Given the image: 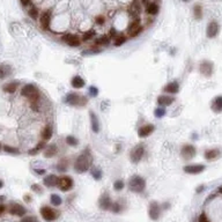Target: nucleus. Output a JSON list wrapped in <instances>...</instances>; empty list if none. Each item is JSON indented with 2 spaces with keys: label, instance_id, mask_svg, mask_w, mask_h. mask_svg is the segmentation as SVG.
I'll return each instance as SVG.
<instances>
[{
  "label": "nucleus",
  "instance_id": "f257e3e1",
  "mask_svg": "<svg viewBox=\"0 0 222 222\" xmlns=\"http://www.w3.org/2000/svg\"><path fill=\"white\" fill-rule=\"evenodd\" d=\"M21 95L23 97L30 101V107L35 112L39 111V105H41V93L38 88L33 83H27L21 88Z\"/></svg>",
  "mask_w": 222,
  "mask_h": 222
},
{
  "label": "nucleus",
  "instance_id": "f03ea898",
  "mask_svg": "<svg viewBox=\"0 0 222 222\" xmlns=\"http://www.w3.org/2000/svg\"><path fill=\"white\" fill-rule=\"evenodd\" d=\"M91 164H93V155L90 153L89 148H87L76 157L74 162V170L78 174H85L90 170Z\"/></svg>",
  "mask_w": 222,
  "mask_h": 222
},
{
  "label": "nucleus",
  "instance_id": "7ed1b4c3",
  "mask_svg": "<svg viewBox=\"0 0 222 222\" xmlns=\"http://www.w3.org/2000/svg\"><path fill=\"white\" fill-rule=\"evenodd\" d=\"M128 189L134 193H141L146 189V180L139 175H133L128 180Z\"/></svg>",
  "mask_w": 222,
  "mask_h": 222
},
{
  "label": "nucleus",
  "instance_id": "20e7f679",
  "mask_svg": "<svg viewBox=\"0 0 222 222\" xmlns=\"http://www.w3.org/2000/svg\"><path fill=\"white\" fill-rule=\"evenodd\" d=\"M65 103L72 107H85L88 103V99L78 93H68L65 97Z\"/></svg>",
  "mask_w": 222,
  "mask_h": 222
},
{
  "label": "nucleus",
  "instance_id": "39448f33",
  "mask_svg": "<svg viewBox=\"0 0 222 222\" xmlns=\"http://www.w3.org/2000/svg\"><path fill=\"white\" fill-rule=\"evenodd\" d=\"M143 31V27L140 23V19L132 20V22L128 24L127 27V37L135 38Z\"/></svg>",
  "mask_w": 222,
  "mask_h": 222
},
{
  "label": "nucleus",
  "instance_id": "423d86ee",
  "mask_svg": "<svg viewBox=\"0 0 222 222\" xmlns=\"http://www.w3.org/2000/svg\"><path fill=\"white\" fill-rule=\"evenodd\" d=\"M143 155H145V146L142 143H139V145H135L133 147V149L130 153V160L132 163L137 164L141 161Z\"/></svg>",
  "mask_w": 222,
  "mask_h": 222
},
{
  "label": "nucleus",
  "instance_id": "0eeeda50",
  "mask_svg": "<svg viewBox=\"0 0 222 222\" xmlns=\"http://www.w3.org/2000/svg\"><path fill=\"white\" fill-rule=\"evenodd\" d=\"M127 12L133 20L140 19V14H141L142 12L141 1H139V0H132V2L128 5Z\"/></svg>",
  "mask_w": 222,
  "mask_h": 222
},
{
  "label": "nucleus",
  "instance_id": "6e6552de",
  "mask_svg": "<svg viewBox=\"0 0 222 222\" xmlns=\"http://www.w3.org/2000/svg\"><path fill=\"white\" fill-rule=\"evenodd\" d=\"M39 213H41L43 219L47 222L54 221L59 215V212H56L53 208L49 207V206H42L41 209H39Z\"/></svg>",
  "mask_w": 222,
  "mask_h": 222
},
{
  "label": "nucleus",
  "instance_id": "1a4fd4ad",
  "mask_svg": "<svg viewBox=\"0 0 222 222\" xmlns=\"http://www.w3.org/2000/svg\"><path fill=\"white\" fill-rule=\"evenodd\" d=\"M161 212H162V208H161L160 204L157 201H151L149 204V208H148V214L153 221H157L161 216Z\"/></svg>",
  "mask_w": 222,
  "mask_h": 222
},
{
  "label": "nucleus",
  "instance_id": "9d476101",
  "mask_svg": "<svg viewBox=\"0 0 222 222\" xmlns=\"http://www.w3.org/2000/svg\"><path fill=\"white\" fill-rule=\"evenodd\" d=\"M58 186H59L60 191H63V192H68V191H71L73 189L74 182H73L72 177H70V176H63V177L59 178Z\"/></svg>",
  "mask_w": 222,
  "mask_h": 222
},
{
  "label": "nucleus",
  "instance_id": "9b49d317",
  "mask_svg": "<svg viewBox=\"0 0 222 222\" xmlns=\"http://www.w3.org/2000/svg\"><path fill=\"white\" fill-rule=\"evenodd\" d=\"M197 154V149L193 145H190V143H186L184 146L182 147L180 149V156L185 159V160H192L194 156Z\"/></svg>",
  "mask_w": 222,
  "mask_h": 222
},
{
  "label": "nucleus",
  "instance_id": "f8f14e48",
  "mask_svg": "<svg viewBox=\"0 0 222 222\" xmlns=\"http://www.w3.org/2000/svg\"><path fill=\"white\" fill-rule=\"evenodd\" d=\"M213 70H214V65H213V63L209 62V60H204V62H201L200 65H199V72H200V74H203V75L206 76V78L212 76Z\"/></svg>",
  "mask_w": 222,
  "mask_h": 222
},
{
  "label": "nucleus",
  "instance_id": "ddd939ff",
  "mask_svg": "<svg viewBox=\"0 0 222 222\" xmlns=\"http://www.w3.org/2000/svg\"><path fill=\"white\" fill-rule=\"evenodd\" d=\"M63 42H65L71 47H78L81 44V38L78 35H73V34H66L62 37Z\"/></svg>",
  "mask_w": 222,
  "mask_h": 222
},
{
  "label": "nucleus",
  "instance_id": "4468645a",
  "mask_svg": "<svg viewBox=\"0 0 222 222\" xmlns=\"http://www.w3.org/2000/svg\"><path fill=\"white\" fill-rule=\"evenodd\" d=\"M219 33H220V24L216 21H211L206 28V36L208 38H214L219 35Z\"/></svg>",
  "mask_w": 222,
  "mask_h": 222
},
{
  "label": "nucleus",
  "instance_id": "2eb2a0df",
  "mask_svg": "<svg viewBox=\"0 0 222 222\" xmlns=\"http://www.w3.org/2000/svg\"><path fill=\"white\" fill-rule=\"evenodd\" d=\"M184 172L189 174V175H198V174H201L204 170H205V165L204 164H199V163H194V164H189L185 165L183 168Z\"/></svg>",
  "mask_w": 222,
  "mask_h": 222
},
{
  "label": "nucleus",
  "instance_id": "dca6fc26",
  "mask_svg": "<svg viewBox=\"0 0 222 222\" xmlns=\"http://www.w3.org/2000/svg\"><path fill=\"white\" fill-rule=\"evenodd\" d=\"M39 23L44 30H50L51 24V10H45L39 15Z\"/></svg>",
  "mask_w": 222,
  "mask_h": 222
},
{
  "label": "nucleus",
  "instance_id": "f3484780",
  "mask_svg": "<svg viewBox=\"0 0 222 222\" xmlns=\"http://www.w3.org/2000/svg\"><path fill=\"white\" fill-rule=\"evenodd\" d=\"M8 212L12 215H15V216H24L27 211H26V208L22 205L16 203H12L10 205V207H8Z\"/></svg>",
  "mask_w": 222,
  "mask_h": 222
},
{
  "label": "nucleus",
  "instance_id": "a211bd4d",
  "mask_svg": "<svg viewBox=\"0 0 222 222\" xmlns=\"http://www.w3.org/2000/svg\"><path fill=\"white\" fill-rule=\"evenodd\" d=\"M155 131V126L153 124H146L138 130V135L139 138H148L149 135H151Z\"/></svg>",
  "mask_w": 222,
  "mask_h": 222
},
{
  "label": "nucleus",
  "instance_id": "6ab92c4d",
  "mask_svg": "<svg viewBox=\"0 0 222 222\" xmlns=\"http://www.w3.org/2000/svg\"><path fill=\"white\" fill-rule=\"evenodd\" d=\"M111 205H112V201H111V198H110V196H109L107 192L103 193L99 199V207L101 209H103V211H109L110 207H111Z\"/></svg>",
  "mask_w": 222,
  "mask_h": 222
},
{
  "label": "nucleus",
  "instance_id": "aec40b11",
  "mask_svg": "<svg viewBox=\"0 0 222 222\" xmlns=\"http://www.w3.org/2000/svg\"><path fill=\"white\" fill-rule=\"evenodd\" d=\"M180 91V83L178 81H171L169 83L163 87V93H167V94H170V95H175Z\"/></svg>",
  "mask_w": 222,
  "mask_h": 222
},
{
  "label": "nucleus",
  "instance_id": "412c9836",
  "mask_svg": "<svg viewBox=\"0 0 222 222\" xmlns=\"http://www.w3.org/2000/svg\"><path fill=\"white\" fill-rule=\"evenodd\" d=\"M156 102L157 104L160 105V107H169L171 104L175 102V97L174 96H170V95H160L157 99H156Z\"/></svg>",
  "mask_w": 222,
  "mask_h": 222
},
{
  "label": "nucleus",
  "instance_id": "4be33fe9",
  "mask_svg": "<svg viewBox=\"0 0 222 222\" xmlns=\"http://www.w3.org/2000/svg\"><path fill=\"white\" fill-rule=\"evenodd\" d=\"M89 118H90V128L94 133H99L101 130V125H99V117L96 116L95 112L89 111Z\"/></svg>",
  "mask_w": 222,
  "mask_h": 222
},
{
  "label": "nucleus",
  "instance_id": "5701e85b",
  "mask_svg": "<svg viewBox=\"0 0 222 222\" xmlns=\"http://www.w3.org/2000/svg\"><path fill=\"white\" fill-rule=\"evenodd\" d=\"M145 12H146L148 15H153V16H154V15H157L159 14V12H160V6L157 5L155 1L147 2Z\"/></svg>",
  "mask_w": 222,
  "mask_h": 222
},
{
  "label": "nucleus",
  "instance_id": "b1692460",
  "mask_svg": "<svg viewBox=\"0 0 222 222\" xmlns=\"http://www.w3.org/2000/svg\"><path fill=\"white\" fill-rule=\"evenodd\" d=\"M221 155V151L217 149V148H211V149H207L205 151V159L207 161H213L219 159Z\"/></svg>",
  "mask_w": 222,
  "mask_h": 222
},
{
  "label": "nucleus",
  "instance_id": "393cba45",
  "mask_svg": "<svg viewBox=\"0 0 222 222\" xmlns=\"http://www.w3.org/2000/svg\"><path fill=\"white\" fill-rule=\"evenodd\" d=\"M43 183H44V185H46L47 188H53V186L58 185V183H59V177L56 175H53V174L47 175L46 177H44Z\"/></svg>",
  "mask_w": 222,
  "mask_h": 222
},
{
  "label": "nucleus",
  "instance_id": "a878e982",
  "mask_svg": "<svg viewBox=\"0 0 222 222\" xmlns=\"http://www.w3.org/2000/svg\"><path fill=\"white\" fill-rule=\"evenodd\" d=\"M58 154V147L56 143H51L44 148V156L47 159H51L53 156H56Z\"/></svg>",
  "mask_w": 222,
  "mask_h": 222
},
{
  "label": "nucleus",
  "instance_id": "bb28decb",
  "mask_svg": "<svg viewBox=\"0 0 222 222\" xmlns=\"http://www.w3.org/2000/svg\"><path fill=\"white\" fill-rule=\"evenodd\" d=\"M71 86L74 89H81L86 86V81L80 75H74L71 80Z\"/></svg>",
  "mask_w": 222,
  "mask_h": 222
},
{
  "label": "nucleus",
  "instance_id": "cd10ccee",
  "mask_svg": "<svg viewBox=\"0 0 222 222\" xmlns=\"http://www.w3.org/2000/svg\"><path fill=\"white\" fill-rule=\"evenodd\" d=\"M102 52V47L97 45H91L88 49H86L83 51H81V56H95Z\"/></svg>",
  "mask_w": 222,
  "mask_h": 222
},
{
  "label": "nucleus",
  "instance_id": "c85d7f7f",
  "mask_svg": "<svg viewBox=\"0 0 222 222\" xmlns=\"http://www.w3.org/2000/svg\"><path fill=\"white\" fill-rule=\"evenodd\" d=\"M211 109L216 114L222 112V96H216L213 99L212 104H211Z\"/></svg>",
  "mask_w": 222,
  "mask_h": 222
},
{
  "label": "nucleus",
  "instance_id": "c756f323",
  "mask_svg": "<svg viewBox=\"0 0 222 222\" xmlns=\"http://www.w3.org/2000/svg\"><path fill=\"white\" fill-rule=\"evenodd\" d=\"M53 135V130L50 125H46V126H44L42 130V133H41V137H42V140L44 141H49L50 139L52 138Z\"/></svg>",
  "mask_w": 222,
  "mask_h": 222
},
{
  "label": "nucleus",
  "instance_id": "7c9ffc66",
  "mask_svg": "<svg viewBox=\"0 0 222 222\" xmlns=\"http://www.w3.org/2000/svg\"><path fill=\"white\" fill-rule=\"evenodd\" d=\"M110 43H111V39L107 35L99 36L95 39V45H97V46H108V45H110Z\"/></svg>",
  "mask_w": 222,
  "mask_h": 222
},
{
  "label": "nucleus",
  "instance_id": "2f4dec72",
  "mask_svg": "<svg viewBox=\"0 0 222 222\" xmlns=\"http://www.w3.org/2000/svg\"><path fill=\"white\" fill-rule=\"evenodd\" d=\"M18 87H19V82L13 81V82L6 83V85L2 87V90H4L5 93H8V94H14L15 91L18 90Z\"/></svg>",
  "mask_w": 222,
  "mask_h": 222
},
{
  "label": "nucleus",
  "instance_id": "473e14b6",
  "mask_svg": "<svg viewBox=\"0 0 222 222\" xmlns=\"http://www.w3.org/2000/svg\"><path fill=\"white\" fill-rule=\"evenodd\" d=\"M127 36L126 35H124V34H118V36L115 38L114 39V45L115 46H122V45H124L125 43H126V41H127Z\"/></svg>",
  "mask_w": 222,
  "mask_h": 222
},
{
  "label": "nucleus",
  "instance_id": "72a5a7b5",
  "mask_svg": "<svg viewBox=\"0 0 222 222\" xmlns=\"http://www.w3.org/2000/svg\"><path fill=\"white\" fill-rule=\"evenodd\" d=\"M45 142L46 141H44V140H42V141H39L37 143V145H36V146L34 147L33 149H30V151H28L29 154H30V155H36V154H38V153H39V151H42V149H44V148H45V147H46V145H45Z\"/></svg>",
  "mask_w": 222,
  "mask_h": 222
},
{
  "label": "nucleus",
  "instance_id": "f704fd0d",
  "mask_svg": "<svg viewBox=\"0 0 222 222\" xmlns=\"http://www.w3.org/2000/svg\"><path fill=\"white\" fill-rule=\"evenodd\" d=\"M89 171H90V175L93 176V178H94L95 180H99L102 178L103 172H102V170L99 169V167H91Z\"/></svg>",
  "mask_w": 222,
  "mask_h": 222
},
{
  "label": "nucleus",
  "instance_id": "c9c22d12",
  "mask_svg": "<svg viewBox=\"0 0 222 222\" xmlns=\"http://www.w3.org/2000/svg\"><path fill=\"white\" fill-rule=\"evenodd\" d=\"M95 36H96L95 30L89 29V30H87V31H85V33L82 34V36H81V42H88L90 39H93Z\"/></svg>",
  "mask_w": 222,
  "mask_h": 222
},
{
  "label": "nucleus",
  "instance_id": "e433bc0d",
  "mask_svg": "<svg viewBox=\"0 0 222 222\" xmlns=\"http://www.w3.org/2000/svg\"><path fill=\"white\" fill-rule=\"evenodd\" d=\"M193 16L196 20H201L203 19V7H201V5H199V4H197V5L193 6Z\"/></svg>",
  "mask_w": 222,
  "mask_h": 222
},
{
  "label": "nucleus",
  "instance_id": "4c0bfd02",
  "mask_svg": "<svg viewBox=\"0 0 222 222\" xmlns=\"http://www.w3.org/2000/svg\"><path fill=\"white\" fill-rule=\"evenodd\" d=\"M12 68L10 65H0V79H5L7 75H10Z\"/></svg>",
  "mask_w": 222,
  "mask_h": 222
},
{
  "label": "nucleus",
  "instance_id": "58836bf2",
  "mask_svg": "<svg viewBox=\"0 0 222 222\" xmlns=\"http://www.w3.org/2000/svg\"><path fill=\"white\" fill-rule=\"evenodd\" d=\"M67 169H68V161L65 160V159H62V160L58 162L57 170L59 171V172H66Z\"/></svg>",
  "mask_w": 222,
  "mask_h": 222
},
{
  "label": "nucleus",
  "instance_id": "ea45409f",
  "mask_svg": "<svg viewBox=\"0 0 222 222\" xmlns=\"http://www.w3.org/2000/svg\"><path fill=\"white\" fill-rule=\"evenodd\" d=\"M50 203H51L53 206H60L63 204V199L60 196L53 193V194H51V197H50Z\"/></svg>",
  "mask_w": 222,
  "mask_h": 222
},
{
  "label": "nucleus",
  "instance_id": "a19ab883",
  "mask_svg": "<svg viewBox=\"0 0 222 222\" xmlns=\"http://www.w3.org/2000/svg\"><path fill=\"white\" fill-rule=\"evenodd\" d=\"M65 141H66V143L68 146L71 147H76L79 145V140H78L76 137H74V135H67V137L65 138Z\"/></svg>",
  "mask_w": 222,
  "mask_h": 222
},
{
  "label": "nucleus",
  "instance_id": "79ce46f5",
  "mask_svg": "<svg viewBox=\"0 0 222 222\" xmlns=\"http://www.w3.org/2000/svg\"><path fill=\"white\" fill-rule=\"evenodd\" d=\"M28 15L33 20H37L39 18V12L35 6H30V8L28 10Z\"/></svg>",
  "mask_w": 222,
  "mask_h": 222
},
{
  "label": "nucleus",
  "instance_id": "37998d69",
  "mask_svg": "<svg viewBox=\"0 0 222 222\" xmlns=\"http://www.w3.org/2000/svg\"><path fill=\"white\" fill-rule=\"evenodd\" d=\"M154 116L156 118H163L165 116V109L164 107H160V108H156L154 110Z\"/></svg>",
  "mask_w": 222,
  "mask_h": 222
},
{
  "label": "nucleus",
  "instance_id": "c03bdc74",
  "mask_svg": "<svg viewBox=\"0 0 222 222\" xmlns=\"http://www.w3.org/2000/svg\"><path fill=\"white\" fill-rule=\"evenodd\" d=\"M2 149L6 151V153H8V154H20V151L19 148H15V147H12V146H8V145H6V146L2 147Z\"/></svg>",
  "mask_w": 222,
  "mask_h": 222
},
{
  "label": "nucleus",
  "instance_id": "a18cd8bd",
  "mask_svg": "<svg viewBox=\"0 0 222 222\" xmlns=\"http://www.w3.org/2000/svg\"><path fill=\"white\" fill-rule=\"evenodd\" d=\"M88 93H89L90 97H97V96H99V90L96 86H90L89 88H88Z\"/></svg>",
  "mask_w": 222,
  "mask_h": 222
},
{
  "label": "nucleus",
  "instance_id": "49530a36",
  "mask_svg": "<svg viewBox=\"0 0 222 222\" xmlns=\"http://www.w3.org/2000/svg\"><path fill=\"white\" fill-rule=\"evenodd\" d=\"M125 188V183H124L123 180H116L114 183V189H115V191H122V190Z\"/></svg>",
  "mask_w": 222,
  "mask_h": 222
},
{
  "label": "nucleus",
  "instance_id": "de8ad7c7",
  "mask_svg": "<svg viewBox=\"0 0 222 222\" xmlns=\"http://www.w3.org/2000/svg\"><path fill=\"white\" fill-rule=\"evenodd\" d=\"M110 211L114 213H119L122 211V208H120V204L118 203H112L111 205V207H110Z\"/></svg>",
  "mask_w": 222,
  "mask_h": 222
},
{
  "label": "nucleus",
  "instance_id": "09e8293b",
  "mask_svg": "<svg viewBox=\"0 0 222 222\" xmlns=\"http://www.w3.org/2000/svg\"><path fill=\"white\" fill-rule=\"evenodd\" d=\"M95 23L97 24V26H103V24L105 23V18H104L103 15L96 16V18H95Z\"/></svg>",
  "mask_w": 222,
  "mask_h": 222
},
{
  "label": "nucleus",
  "instance_id": "8fccbe9b",
  "mask_svg": "<svg viewBox=\"0 0 222 222\" xmlns=\"http://www.w3.org/2000/svg\"><path fill=\"white\" fill-rule=\"evenodd\" d=\"M21 222H38L36 216H24L21 219Z\"/></svg>",
  "mask_w": 222,
  "mask_h": 222
},
{
  "label": "nucleus",
  "instance_id": "3c124183",
  "mask_svg": "<svg viewBox=\"0 0 222 222\" xmlns=\"http://www.w3.org/2000/svg\"><path fill=\"white\" fill-rule=\"evenodd\" d=\"M118 36V33H117V30L115 28H111L110 29V31H109V37L110 39H115V38Z\"/></svg>",
  "mask_w": 222,
  "mask_h": 222
},
{
  "label": "nucleus",
  "instance_id": "603ef678",
  "mask_svg": "<svg viewBox=\"0 0 222 222\" xmlns=\"http://www.w3.org/2000/svg\"><path fill=\"white\" fill-rule=\"evenodd\" d=\"M31 190H33L34 192H37V193H42V192H43V189L38 184H33V185H31Z\"/></svg>",
  "mask_w": 222,
  "mask_h": 222
},
{
  "label": "nucleus",
  "instance_id": "864d4df0",
  "mask_svg": "<svg viewBox=\"0 0 222 222\" xmlns=\"http://www.w3.org/2000/svg\"><path fill=\"white\" fill-rule=\"evenodd\" d=\"M198 222H211V221L208 220V217L206 216V214H205V213H201L198 217Z\"/></svg>",
  "mask_w": 222,
  "mask_h": 222
},
{
  "label": "nucleus",
  "instance_id": "5fc2aeb1",
  "mask_svg": "<svg viewBox=\"0 0 222 222\" xmlns=\"http://www.w3.org/2000/svg\"><path fill=\"white\" fill-rule=\"evenodd\" d=\"M20 1H21V4L23 6H28L31 4V0H20Z\"/></svg>",
  "mask_w": 222,
  "mask_h": 222
},
{
  "label": "nucleus",
  "instance_id": "6e6d98bb",
  "mask_svg": "<svg viewBox=\"0 0 222 222\" xmlns=\"http://www.w3.org/2000/svg\"><path fill=\"white\" fill-rule=\"evenodd\" d=\"M23 200L26 203H30V201H31V197H30V196H24Z\"/></svg>",
  "mask_w": 222,
  "mask_h": 222
},
{
  "label": "nucleus",
  "instance_id": "4d7b16f0",
  "mask_svg": "<svg viewBox=\"0 0 222 222\" xmlns=\"http://www.w3.org/2000/svg\"><path fill=\"white\" fill-rule=\"evenodd\" d=\"M35 172H37L39 175H44V174H45V170H43V169H35Z\"/></svg>",
  "mask_w": 222,
  "mask_h": 222
},
{
  "label": "nucleus",
  "instance_id": "13d9d810",
  "mask_svg": "<svg viewBox=\"0 0 222 222\" xmlns=\"http://www.w3.org/2000/svg\"><path fill=\"white\" fill-rule=\"evenodd\" d=\"M204 190H205V186L201 185V186H199L198 189H197V193H200V192H203Z\"/></svg>",
  "mask_w": 222,
  "mask_h": 222
},
{
  "label": "nucleus",
  "instance_id": "bf43d9fd",
  "mask_svg": "<svg viewBox=\"0 0 222 222\" xmlns=\"http://www.w3.org/2000/svg\"><path fill=\"white\" fill-rule=\"evenodd\" d=\"M5 209H6V207L1 204V205H0V214H2V213L5 212Z\"/></svg>",
  "mask_w": 222,
  "mask_h": 222
},
{
  "label": "nucleus",
  "instance_id": "052dcab7",
  "mask_svg": "<svg viewBox=\"0 0 222 222\" xmlns=\"http://www.w3.org/2000/svg\"><path fill=\"white\" fill-rule=\"evenodd\" d=\"M2 186H4V180H0V189H1Z\"/></svg>",
  "mask_w": 222,
  "mask_h": 222
},
{
  "label": "nucleus",
  "instance_id": "680f3d73",
  "mask_svg": "<svg viewBox=\"0 0 222 222\" xmlns=\"http://www.w3.org/2000/svg\"><path fill=\"white\" fill-rule=\"evenodd\" d=\"M140 1H141V4H145V5L148 2V0H140Z\"/></svg>",
  "mask_w": 222,
  "mask_h": 222
},
{
  "label": "nucleus",
  "instance_id": "e2e57ef3",
  "mask_svg": "<svg viewBox=\"0 0 222 222\" xmlns=\"http://www.w3.org/2000/svg\"><path fill=\"white\" fill-rule=\"evenodd\" d=\"M4 200H5V197H0V203L4 201Z\"/></svg>",
  "mask_w": 222,
  "mask_h": 222
},
{
  "label": "nucleus",
  "instance_id": "0e129e2a",
  "mask_svg": "<svg viewBox=\"0 0 222 222\" xmlns=\"http://www.w3.org/2000/svg\"><path fill=\"white\" fill-rule=\"evenodd\" d=\"M219 192H220V193H222V186H220V188H219Z\"/></svg>",
  "mask_w": 222,
  "mask_h": 222
},
{
  "label": "nucleus",
  "instance_id": "69168bd1",
  "mask_svg": "<svg viewBox=\"0 0 222 222\" xmlns=\"http://www.w3.org/2000/svg\"><path fill=\"white\" fill-rule=\"evenodd\" d=\"M182 1H184V2H189L190 0H182Z\"/></svg>",
  "mask_w": 222,
  "mask_h": 222
},
{
  "label": "nucleus",
  "instance_id": "338daca9",
  "mask_svg": "<svg viewBox=\"0 0 222 222\" xmlns=\"http://www.w3.org/2000/svg\"><path fill=\"white\" fill-rule=\"evenodd\" d=\"M2 147H4V146H1V143H0V151H1V149H2Z\"/></svg>",
  "mask_w": 222,
  "mask_h": 222
},
{
  "label": "nucleus",
  "instance_id": "774afa93",
  "mask_svg": "<svg viewBox=\"0 0 222 222\" xmlns=\"http://www.w3.org/2000/svg\"><path fill=\"white\" fill-rule=\"evenodd\" d=\"M154 1H155V2H156V1H159V0H154Z\"/></svg>",
  "mask_w": 222,
  "mask_h": 222
}]
</instances>
